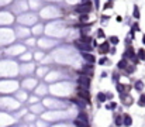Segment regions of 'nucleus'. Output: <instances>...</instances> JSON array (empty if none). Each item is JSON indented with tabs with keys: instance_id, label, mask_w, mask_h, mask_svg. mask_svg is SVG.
I'll return each mask as SVG.
<instances>
[{
	"instance_id": "nucleus-14",
	"label": "nucleus",
	"mask_w": 145,
	"mask_h": 127,
	"mask_svg": "<svg viewBox=\"0 0 145 127\" xmlns=\"http://www.w3.org/2000/svg\"><path fill=\"white\" fill-rule=\"evenodd\" d=\"M106 96H107L106 93H101V92H100V93L97 95V100H99V102H106V99H107Z\"/></svg>"
},
{
	"instance_id": "nucleus-24",
	"label": "nucleus",
	"mask_w": 145,
	"mask_h": 127,
	"mask_svg": "<svg viewBox=\"0 0 145 127\" xmlns=\"http://www.w3.org/2000/svg\"><path fill=\"white\" fill-rule=\"evenodd\" d=\"M117 90H118L120 93H123V92H124V85H121V83H117Z\"/></svg>"
},
{
	"instance_id": "nucleus-15",
	"label": "nucleus",
	"mask_w": 145,
	"mask_h": 127,
	"mask_svg": "<svg viewBox=\"0 0 145 127\" xmlns=\"http://www.w3.org/2000/svg\"><path fill=\"white\" fill-rule=\"evenodd\" d=\"M138 58H140V59H142V61H145V49L141 48V49L138 51Z\"/></svg>"
},
{
	"instance_id": "nucleus-27",
	"label": "nucleus",
	"mask_w": 145,
	"mask_h": 127,
	"mask_svg": "<svg viewBox=\"0 0 145 127\" xmlns=\"http://www.w3.org/2000/svg\"><path fill=\"white\" fill-rule=\"evenodd\" d=\"M125 97H128V96H124V95H123V97H121V100L124 102V100H125ZM131 103H132V99H127V105H131Z\"/></svg>"
},
{
	"instance_id": "nucleus-17",
	"label": "nucleus",
	"mask_w": 145,
	"mask_h": 127,
	"mask_svg": "<svg viewBox=\"0 0 145 127\" xmlns=\"http://www.w3.org/2000/svg\"><path fill=\"white\" fill-rule=\"evenodd\" d=\"M132 16H134V18H140V9L135 6L134 7V13H132Z\"/></svg>"
},
{
	"instance_id": "nucleus-21",
	"label": "nucleus",
	"mask_w": 145,
	"mask_h": 127,
	"mask_svg": "<svg viewBox=\"0 0 145 127\" xmlns=\"http://www.w3.org/2000/svg\"><path fill=\"white\" fill-rule=\"evenodd\" d=\"M115 124H117V126H121V124H123V117H121V116H117V117H115Z\"/></svg>"
},
{
	"instance_id": "nucleus-20",
	"label": "nucleus",
	"mask_w": 145,
	"mask_h": 127,
	"mask_svg": "<svg viewBox=\"0 0 145 127\" xmlns=\"http://www.w3.org/2000/svg\"><path fill=\"white\" fill-rule=\"evenodd\" d=\"M87 18H89L87 13H85V14H80V23H86V21H87Z\"/></svg>"
},
{
	"instance_id": "nucleus-4",
	"label": "nucleus",
	"mask_w": 145,
	"mask_h": 127,
	"mask_svg": "<svg viewBox=\"0 0 145 127\" xmlns=\"http://www.w3.org/2000/svg\"><path fill=\"white\" fill-rule=\"evenodd\" d=\"M76 11H78V13H80V14L89 13V11H90V6H87L86 3H83V4H80V6L76 9Z\"/></svg>"
},
{
	"instance_id": "nucleus-8",
	"label": "nucleus",
	"mask_w": 145,
	"mask_h": 127,
	"mask_svg": "<svg viewBox=\"0 0 145 127\" xmlns=\"http://www.w3.org/2000/svg\"><path fill=\"white\" fill-rule=\"evenodd\" d=\"M124 57H125V58H131V59H134V58H135V52H134L132 47H128V48H127V51H125Z\"/></svg>"
},
{
	"instance_id": "nucleus-23",
	"label": "nucleus",
	"mask_w": 145,
	"mask_h": 127,
	"mask_svg": "<svg viewBox=\"0 0 145 127\" xmlns=\"http://www.w3.org/2000/svg\"><path fill=\"white\" fill-rule=\"evenodd\" d=\"M115 107H117V105H115L114 102H111V103H109V105H107V109H109V110H114Z\"/></svg>"
},
{
	"instance_id": "nucleus-28",
	"label": "nucleus",
	"mask_w": 145,
	"mask_h": 127,
	"mask_svg": "<svg viewBox=\"0 0 145 127\" xmlns=\"http://www.w3.org/2000/svg\"><path fill=\"white\" fill-rule=\"evenodd\" d=\"M111 6H113V3H111V1L109 0V1H107V3L104 4V7H103V9H111Z\"/></svg>"
},
{
	"instance_id": "nucleus-29",
	"label": "nucleus",
	"mask_w": 145,
	"mask_h": 127,
	"mask_svg": "<svg viewBox=\"0 0 145 127\" xmlns=\"http://www.w3.org/2000/svg\"><path fill=\"white\" fill-rule=\"evenodd\" d=\"M132 31H140V26L135 23V24H132Z\"/></svg>"
},
{
	"instance_id": "nucleus-35",
	"label": "nucleus",
	"mask_w": 145,
	"mask_h": 127,
	"mask_svg": "<svg viewBox=\"0 0 145 127\" xmlns=\"http://www.w3.org/2000/svg\"><path fill=\"white\" fill-rule=\"evenodd\" d=\"M110 1H113V0H110Z\"/></svg>"
},
{
	"instance_id": "nucleus-32",
	"label": "nucleus",
	"mask_w": 145,
	"mask_h": 127,
	"mask_svg": "<svg viewBox=\"0 0 145 127\" xmlns=\"http://www.w3.org/2000/svg\"><path fill=\"white\" fill-rule=\"evenodd\" d=\"M107 18H109L107 16H103V17H101V24H103V23H107Z\"/></svg>"
},
{
	"instance_id": "nucleus-31",
	"label": "nucleus",
	"mask_w": 145,
	"mask_h": 127,
	"mask_svg": "<svg viewBox=\"0 0 145 127\" xmlns=\"http://www.w3.org/2000/svg\"><path fill=\"white\" fill-rule=\"evenodd\" d=\"M97 37H104V31H103V30H99V32H97Z\"/></svg>"
},
{
	"instance_id": "nucleus-2",
	"label": "nucleus",
	"mask_w": 145,
	"mask_h": 127,
	"mask_svg": "<svg viewBox=\"0 0 145 127\" xmlns=\"http://www.w3.org/2000/svg\"><path fill=\"white\" fill-rule=\"evenodd\" d=\"M78 95L80 96L82 99H85L87 103L90 102V93H89V89H85V88H79L78 89Z\"/></svg>"
},
{
	"instance_id": "nucleus-19",
	"label": "nucleus",
	"mask_w": 145,
	"mask_h": 127,
	"mask_svg": "<svg viewBox=\"0 0 145 127\" xmlns=\"http://www.w3.org/2000/svg\"><path fill=\"white\" fill-rule=\"evenodd\" d=\"M75 124H76V126H80V127H87V126H89V124H86L85 122H82V120H79V119L75 122Z\"/></svg>"
},
{
	"instance_id": "nucleus-11",
	"label": "nucleus",
	"mask_w": 145,
	"mask_h": 127,
	"mask_svg": "<svg viewBox=\"0 0 145 127\" xmlns=\"http://www.w3.org/2000/svg\"><path fill=\"white\" fill-rule=\"evenodd\" d=\"M78 119H79V120H82V122H85L86 124H89V117H87V114H85V113H79Z\"/></svg>"
},
{
	"instance_id": "nucleus-7",
	"label": "nucleus",
	"mask_w": 145,
	"mask_h": 127,
	"mask_svg": "<svg viewBox=\"0 0 145 127\" xmlns=\"http://www.w3.org/2000/svg\"><path fill=\"white\" fill-rule=\"evenodd\" d=\"M73 103H76V105L79 106V109L83 110V109L86 107V103H87V102H86L85 99H82V97H80V100H79V99H73Z\"/></svg>"
},
{
	"instance_id": "nucleus-6",
	"label": "nucleus",
	"mask_w": 145,
	"mask_h": 127,
	"mask_svg": "<svg viewBox=\"0 0 145 127\" xmlns=\"http://www.w3.org/2000/svg\"><path fill=\"white\" fill-rule=\"evenodd\" d=\"M82 55H83V58H85V61H86V62H89V64H93V62H95V61H96V58H95V57H93L92 54H87V52H83Z\"/></svg>"
},
{
	"instance_id": "nucleus-18",
	"label": "nucleus",
	"mask_w": 145,
	"mask_h": 127,
	"mask_svg": "<svg viewBox=\"0 0 145 127\" xmlns=\"http://www.w3.org/2000/svg\"><path fill=\"white\" fill-rule=\"evenodd\" d=\"M109 41H110L111 44H114V45H115V44H118V37L113 35V37H110V38H109Z\"/></svg>"
},
{
	"instance_id": "nucleus-1",
	"label": "nucleus",
	"mask_w": 145,
	"mask_h": 127,
	"mask_svg": "<svg viewBox=\"0 0 145 127\" xmlns=\"http://www.w3.org/2000/svg\"><path fill=\"white\" fill-rule=\"evenodd\" d=\"M78 82H79L80 88H85V89H89V86H90V76H87V75L82 74L78 78Z\"/></svg>"
},
{
	"instance_id": "nucleus-16",
	"label": "nucleus",
	"mask_w": 145,
	"mask_h": 127,
	"mask_svg": "<svg viewBox=\"0 0 145 127\" xmlns=\"http://www.w3.org/2000/svg\"><path fill=\"white\" fill-rule=\"evenodd\" d=\"M80 41H82V42H86V44H90L92 38H90V37H87V35H83V37L80 38Z\"/></svg>"
},
{
	"instance_id": "nucleus-26",
	"label": "nucleus",
	"mask_w": 145,
	"mask_h": 127,
	"mask_svg": "<svg viewBox=\"0 0 145 127\" xmlns=\"http://www.w3.org/2000/svg\"><path fill=\"white\" fill-rule=\"evenodd\" d=\"M107 62H109V59H107L106 57H103V58H101V59L99 61V64H100V65H106Z\"/></svg>"
},
{
	"instance_id": "nucleus-13",
	"label": "nucleus",
	"mask_w": 145,
	"mask_h": 127,
	"mask_svg": "<svg viewBox=\"0 0 145 127\" xmlns=\"http://www.w3.org/2000/svg\"><path fill=\"white\" fill-rule=\"evenodd\" d=\"M128 66V64H127V59H125V57H124V59H121L120 62H118V68L120 69H125Z\"/></svg>"
},
{
	"instance_id": "nucleus-9",
	"label": "nucleus",
	"mask_w": 145,
	"mask_h": 127,
	"mask_svg": "<svg viewBox=\"0 0 145 127\" xmlns=\"http://www.w3.org/2000/svg\"><path fill=\"white\" fill-rule=\"evenodd\" d=\"M106 52H110V45L109 42H103L100 45V54H106Z\"/></svg>"
},
{
	"instance_id": "nucleus-12",
	"label": "nucleus",
	"mask_w": 145,
	"mask_h": 127,
	"mask_svg": "<svg viewBox=\"0 0 145 127\" xmlns=\"http://www.w3.org/2000/svg\"><path fill=\"white\" fill-rule=\"evenodd\" d=\"M134 88H135L137 90H142V89H144V82H142V80H137L135 85H134Z\"/></svg>"
},
{
	"instance_id": "nucleus-5",
	"label": "nucleus",
	"mask_w": 145,
	"mask_h": 127,
	"mask_svg": "<svg viewBox=\"0 0 145 127\" xmlns=\"http://www.w3.org/2000/svg\"><path fill=\"white\" fill-rule=\"evenodd\" d=\"M82 74H85V75H87V76H92V75H93V68H92V64H90V65L83 66V68H82Z\"/></svg>"
},
{
	"instance_id": "nucleus-34",
	"label": "nucleus",
	"mask_w": 145,
	"mask_h": 127,
	"mask_svg": "<svg viewBox=\"0 0 145 127\" xmlns=\"http://www.w3.org/2000/svg\"><path fill=\"white\" fill-rule=\"evenodd\" d=\"M142 42H144V44H145V35H144V37H142Z\"/></svg>"
},
{
	"instance_id": "nucleus-10",
	"label": "nucleus",
	"mask_w": 145,
	"mask_h": 127,
	"mask_svg": "<svg viewBox=\"0 0 145 127\" xmlns=\"http://www.w3.org/2000/svg\"><path fill=\"white\" fill-rule=\"evenodd\" d=\"M123 124H125V126H131L132 124V120H131L130 114H124L123 116Z\"/></svg>"
},
{
	"instance_id": "nucleus-30",
	"label": "nucleus",
	"mask_w": 145,
	"mask_h": 127,
	"mask_svg": "<svg viewBox=\"0 0 145 127\" xmlns=\"http://www.w3.org/2000/svg\"><path fill=\"white\" fill-rule=\"evenodd\" d=\"M118 79H120V75H118V74H114V75H113V80H115V82H117Z\"/></svg>"
},
{
	"instance_id": "nucleus-3",
	"label": "nucleus",
	"mask_w": 145,
	"mask_h": 127,
	"mask_svg": "<svg viewBox=\"0 0 145 127\" xmlns=\"http://www.w3.org/2000/svg\"><path fill=\"white\" fill-rule=\"evenodd\" d=\"M75 45L79 48L82 52H89V51L92 49V45H90V44H86V42H82V41H80V42H79V41H76V42H75Z\"/></svg>"
},
{
	"instance_id": "nucleus-22",
	"label": "nucleus",
	"mask_w": 145,
	"mask_h": 127,
	"mask_svg": "<svg viewBox=\"0 0 145 127\" xmlns=\"http://www.w3.org/2000/svg\"><path fill=\"white\" fill-rule=\"evenodd\" d=\"M138 105L140 106H145V95H142L140 97V100H138Z\"/></svg>"
},
{
	"instance_id": "nucleus-33",
	"label": "nucleus",
	"mask_w": 145,
	"mask_h": 127,
	"mask_svg": "<svg viewBox=\"0 0 145 127\" xmlns=\"http://www.w3.org/2000/svg\"><path fill=\"white\" fill-rule=\"evenodd\" d=\"M99 4H100V1H99V0H95V7H96V9H99Z\"/></svg>"
},
{
	"instance_id": "nucleus-25",
	"label": "nucleus",
	"mask_w": 145,
	"mask_h": 127,
	"mask_svg": "<svg viewBox=\"0 0 145 127\" xmlns=\"http://www.w3.org/2000/svg\"><path fill=\"white\" fill-rule=\"evenodd\" d=\"M125 69H127V72H128V74H132V72L135 71V66H134V65H131V66H127Z\"/></svg>"
}]
</instances>
